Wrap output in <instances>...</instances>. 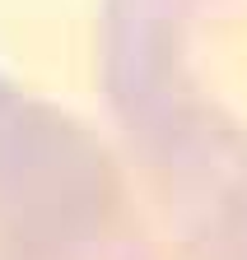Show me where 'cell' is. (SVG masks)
Listing matches in <instances>:
<instances>
[{"instance_id":"obj_1","label":"cell","mask_w":247,"mask_h":260,"mask_svg":"<svg viewBox=\"0 0 247 260\" xmlns=\"http://www.w3.org/2000/svg\"><path fill=\"white\" fill-rule=\"evenodd\" d=\"M103 98L177 260H247V0H103Z\"/></svg>"},{"instance_id":"obj_2","label":"cell","mask_w":247,"mask_h":260,"mask_svg":"<svg viewBox=\"0 0 247 260\" xmlns=\"http://www.w3.org/2000/svg\"><path fill=\"white\" fill-rule=\"evenodd\" d=\"M0 260H168L117 149L10 79H0Z\"/></svg>"}]
</instances>
